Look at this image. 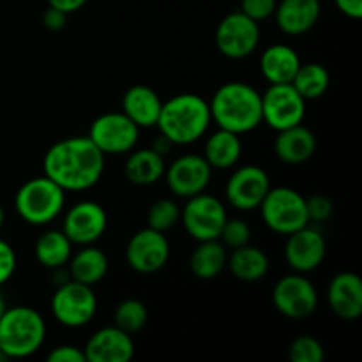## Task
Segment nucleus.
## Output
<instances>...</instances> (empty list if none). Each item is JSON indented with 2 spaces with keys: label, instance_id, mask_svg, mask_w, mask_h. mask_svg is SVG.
<instances>
[{
  "label": "nucleus",
  "instance_id": "obj_1",
  "mask_svg": "<svg viewBox=\"0 0 362 362\" xmlns=\"http://www.w3.org/2000/svg\"><path fill=\"white\" fill-rule=\"evenodd\" d=\"M105 158L88 136H71L46 151L42 172L64 191H87L101 180Z\"/></svg>",
  "mask_w": 362,
  "mask_h": 362
},
{
  "label": "nucleus",
  "instance_id": "obj_2",
  "mask_svg": "<svg viewBox=\"0 0 362 362\" xmlns=\"http://www.w3.org/2000/svg\"><path fill=\"white\" fill-rule=\"evenodd\" d=\"M212 122L219 129L246 134L262 124V94L244 81H228L209 101Z\"/></svg>",
  "mask_w": 362,
  "mask_h": 362
},
{
  "label": "nucleus",
  "instance_id": "obj_3",
  "mask_svg": "<svg viewBox=\"0 0 362 362\" xmlns=\"http://www.w3.org/2000/svg\"><path fill=\"white\" fill-rule=\"evenodd\" d=\"M211 122L209 103L202 95L184 92L163 103L156 127L173 145H191L207 133Z\"/></svg>",
  "mask_w": 362,
  "mask_h": 362
},
{
  "label": "nucleus",
  "instance_id": "obj_4",
  "mask_svg": "<svg viewBox=\"0 0 362 362\" xmlns=\"http://www.w3.org/2000/svg\"><path fill=\"white\" fill-rule=\"evenodd\" d=\"M46 338L42 315L30 306L6 308L0 317V350L7 359H25L37 352Z\"/></svg>",
  "mask_w": 362,
  "mask_h": 362
},
{
  "label": "nucleus",
  "instance_id": "obj_5",
  "mask_svg": "<svg viewBox=\"0 0 362 362\" xmlns=\"http://www.w3.org/2000/svg\"><path fill=\"white\" fill-rule=\"evenodd\" d=\"M66 205V191L46 175L27 180L14 197V209L25 223L45 226L55 221Z\"/></svg>",
  "mask_w": 362,
  "mask_h": 362
},
{
  "label": "nucleus",
  "instance_id": "obj_6",
  "mask_svg": "<svg viewBox=\"0 0 362 362\" xmlns=\"http://www.w3.org/2000/svg\"><path fill=\"white\" fill-rule=\"evenodd\" d=\"M258 209L269 230L279 235H290L310 225L306 198L292 187H271Z\"/></svg>",
  "mask_w": 362,
  "mask_h": 362
},
{
  "label": "nucleus",
  "instance_id": "obj_7",
  "mask_svg": "<svg viewBox=\"0 0 362 362\" xmlns=\"http://www.w3.org/2000/svg\"><path fill=\"white\" fill-rule=\"evenodd\" d=\"M52 313L64 327H83L90 324L98 313V297L92 286L67 279L53 293Z\"/></svg>",
  "mask_w": 362,
  "mask_h": 362
},
{
  "label": "nucleus",
  "instance_id": "obj_8",
  "mask_svg": "<svg viewBox=\"0 0 362 362\" xmlns=\"http://www.w3.org/2000/svg\"><path fill=\"white\" fill-rule=\"evenodd\" d=\"M226 219L228 214L223 202L205 191L187 198L186 205L180 209V223L187 235L197 243L219 239Z\"/></svg>",
  "mask_w": 362,
  "mask_h": 362
},
{
  "label": "nucleus",
  "instance_id": "obj_9",
  "mask_svg": "<svg viewBox=\"0 0 362 362\" xmlns=\"http://www.w3.org/2000/svg\"><path fill=\"white\" fill-rule=\"evenodd\" d=\"M87 136L105 156L129 154L138 144L140 127L122 112H110L90 124Z\"/></svg>",
  "mask_w": 362,
  "mask_h": 362
},
{
  "label": "nucleus",
  "instance_id": "obj_10",
  "mask_svg": "<svg viewBox=\"0 0 362 362\" xmlns=\"http://www.w3.org/2000/svg\"><path fill=\"white\" fill-rule=\"evenodd\" d=\"M306 117V101L292 83L269 85L262 94V122L271 129L283 131L303 124Z\"/></svg>",
  "mask_w": 362,
  "mask_h": 362
},
{
  "label": "nucleus",
  "instance_id": "obj_11",
  "mask_svg": "<svg viewBox=\"0 0 362 362\" xmlns=\"http://www.w3.org/2000/svg\"><path fill=\"white\" fill-rule=\"evenodd\" d=\"M216 48L223 57L243 60L250 57L260 42V27L240 11L230 13L219 21L214 34Z\"/></svg>",
  "mask_w": 362,
  "mask_h": 362
},
{
  "label": "nucleus",
  "instance_id": "obj_12",
  "mask_svg": "<svg viewBox=\"0 0 362 362\" xmlns=\"http://www.w3.org/2000/svg\"><path fill=\"white\" fill-rule=\"evenodd\" d=\"M272 304L283 317L292 318V320H303L317 311V288L300 272L286 274L272 288Z\"/></svg>",
  "mask_w": 362,
  "mask_h": 362
},
{
  "label": "nucleus",
  "instance_id": "obj_13",
  "mask_svg": "<svg viewBox=\"0 0 362 362\" xmlns=\"http://www.w3.org/2000/svg\"><path fill=\"white\" fill-rule=\"evenodd\" d=\"M108 228V214L98 202L83 200L67 209L64 216L62 232L78 246L94 244L105 235Z\"/></svg>",
  "mask_w": 362,
  "mask_h": 362
},
{
  "label": "nucleus",
  "instance_id": "obj_14",
  "mask_svg": "<svg viewBox=\"0 0 362 362\" xmlns=\"http://www.w3.org/2000/svg\"><path fill=\"white\" fill-rule=\"evenodd\" d=\"M271 189V179L267 172L257 165H246L237 168L226 182V200L237 211H255L260 207L265 194Z\"/></svg>",
  "mask_w": 362,
  "mask_h": 362
},
{
  "label": "nucleus",
  "instance_id": "obj_15",
  "mask_svg": "<svg viewBox=\"0 0 362 362\" xmlns=\"http://www.w3.org/2000/svg\"><path fill=\"white\" fill-rule=\"evenodd\" d=\"M170 258V243L165 233L144 228L134 233L126 246L127 265L140 274L161 271Z\"/></svg>",
  "mask_w": 362,
  "mask_h": 362
},
{
  "label": "nucleus",
  "instance_id": "obj_16",
  "mask_svg": "<svg viewBox=\"0 0 362 362\" xmlns=\"http://www.w3.org/2000/svg\"><path fill=\"white\" fill-rule=\"evenodd\" d=\"M163 177L175 197L187 200L207 189L212 179V168L204 156L184 154L166 166Z\"/></svg>",
  "mask_w": 362,
  "mask_h": 362
},
{
  "label": "nucleus",
  "instance_id": "obj_17",
  "mask_svg": "<svg viewBox=\"0 0 362 362\" xmlns=\"http://www.w3.org/2000/svg\"><path fill=\"white\" fill-rule=\"evenodd\" d=\"M327 253V243L320 230L306 225L290 233L285 244V260L296 272L308 274L320 267Z\"/></svg>",
  "mask_w": 362,
  "mask_h": 362
},
{
  "label": "nucleus",
  "instance_id": "obj_18",
  "mask_svg": "<svg viewBox=\"0 0 362 362\" xmlns=\"http://www.w3.org/2000/svg\"><path fill=\"white\" fill-rule=\"evenodd\" d=\"M83 354L87 362H129L134 356V341L126 331L110 325L88 338Z\"/></svg>",
  "mask_w": 362,
  "mask_h": 362
},
{
  "label": "nucleus",
  "instance_id": "obj_19",
  "mask_svg": "<svg viewBox=\"0 0 362 362\" xmlns=\"http://www.w3.org/2000/svg\"><path fill=\"white\" fill-rule=\"evenodd\" d=\"M327 304L341 320H357L362 315V279L349 271L336 274L329 283Z\"/></svg>",
  "mask_w": 362,
  "mask_h": 362
},
{
  "label": "nucleus",
  "instance_id": "obj_20",
  "mask_svg": "<svg viewBox=\"0 0 362 362\" xmlns=\"http://www.w3.org/2000/svg\"><path fill=\"white\" fill-rule=\"evenodd\" d=\"M320 0H281L276 6V23L286 35H303L320 18Z\"/></svg>",
  "mask_w": 362,
  "mask_h": 362
},
{
  "label": "nucleus",
  "instance_id": "obj_21",
  "mask_svg": "<svg viewBox=\"0 0 362 362\" xmlns=\"http://www.w3.org/2000/svg\"><path fill=\"white\" fill-rule=\"evenodd\" d=\"M163 101L154 88L147 85H133L122 95V113L138 127H156Z\"/></svg>",
  "mask_w": 362,
  "mask_h": 362
},
{
  "label": "nucleus",
  "instance_id": "obj_22",
  "mask_svg": "<svg viewBox=\"0 0 362 362\" xmlns=\"http://www.w3.org/2000/svg\"><path fill=\"white\" fill-rule=\"evenodd\" d=\"M317 151V136L303 124L278 131L274 140V154L285 165H303Z\"/></svg>",
  "mask_w": 362,
  "mask_h": 362
},
{
  "label": "nucleus",
  "instance_id": "obj_23",
  "mask_svg": "<svg viewBox=\"0 0 362 362\" xmlns=\"http://www.w3.org/2000/svg\"><path fill=\"white\" fill-rule=\"evenodd\" d=\"M300 64L296 49L283 42L265 48L260 57V71L271 85L292 83Z\"/></svg>",
  "mask_w": 362,
  "mask_h": 362
},
{
  "label": "nucleus",
  "instance_id": "obj_24",
  "mask_svg": "<svg viewBox=\"0 0 362 362\" xmlns=\"http://www.w3.org/2000/svg\"><path fill=\"white\" fill-rule=\"evenodd\" d=\"M69 279L83 285L94 286L105 279L108 274L110 262L103 250L95 247L94 244L81 246L76 255H71L69 258Z\"/></svg>",
  "mask_w": 362,
  "mask_h": 362
},
{
  "label": "nucleus",
  "instance_id": "obj_25",
  "mask_svg": "<svg viewBox=\"0 0 362 362\" xmlns=\"http://www.w3.org/2000/svg\"><path fill=\"white\" fill-rule=\"evenodd\" d=\"M166 163L165 156L156 152L154 148H140V151H131L127 158L124 173L127 180L136 186H152L159 182L165 175Z\"/></svg>",
  "mask_w": 362,
  "mask_h": 362
},
{
  "label": "nucleus",
  "instance_id": "obj_26",
  "mask_svg": "<svg viewBox=\"0 0 362 362\" xmlns=\"http://www.w3.org/2000/svg\"><path fill=\"white\" fill-rule=\"evenodd\" d=\"M226 267L232 272V276L239 281L244 283H257L267 276L269 267V257L257 246H240L228 255L226 260Z\"/></svg>",
  "mask_w": 362,
  "mask_h": 362
},
{
  "label": "nucleus",
  "instance_id": "obj_27",
  "mask_svg": "<svg viewBox=\"0 0 362 362\" xmlns=\"http://www.w3.org/2000/svg\"><path fill=\"white\" fill-rule=\"evenodd\" d=\"M243 156V141L239 134L219 129L207 138L204 147L205 161L212 170H230Z\"/></svg>",
  "mask_w": 362,
  "mask_h": 362
},
{
  "label": "nucleus",
  "instance_id": "obj_28",
  "mask_svg": "<svg viewBox=\"0 0 362 362\" xmlns=\"http://www.w3.org/2000/svg\"><path fill=\"white\" fill-rule=\"evenodd\" d=\"M226 260H228V253L221 240H204V243H198V246L191 253L189 269L198 279L211 281L225 271Z\"/></svg>",
  "mask_w": 362,
  "mask_h": 362
},
{
  "label": "nucleus",
  "instance_id": "obj_29",
  "mask_svg": "<svg viewBox=\"0 0 362 362\" xmlns=\"http://www.w3.org/2000/svg\"><path fill=\"white\" fill-rule=\"evenodd\" d=\"M73 246L69 237L62 230H48L35 240L34 253L39 264L46 269L64 267L73 255Z\"/></svg>",
  "mask_w": 362,
  "mask_h": 362
},
{
  "label": "nucleus",
  "instance_id": "obj_30",
  "mask_svg": "<svg viewBox=\"0 0 362 362\" xmlns=\"http://www.w3.org/2000/svg\"><path fill=\"white\" fill-rule=\"evenodd\" d=\"M292 85L303 95L304 101H315L327 92L329 85H331V74L318 62L300 64Z\"/></svg>",
  "mask_w": 362,
  "mask_h": 362
},
{
  "label": "nucleus",
  "instance_id": "obj_31",
  "mask_svg": "<svg viewBox=\"0 0 362 362\" xmlns=\"http://www.w3.org/2000/svg\"><path fill=\"white\" fill-rule=\"evenodd\" d=\"M148 320V310L141 300L126 299L117 304L113 313V325L126 331L127 334H136L145 327Z\"/></svg>",
  "mask_w": 362,
  "mask_h": 362
},
{
  "label": "nucleus",
  "instance_id": "obj_32",
  "mask_svg": "<svg viewBox=\"0 0 362 362\" xmlns=\"http://www.w3.org/2000/svg\"><path fill=\"white\" fill-rule=\"evenodd\" d=\"M180 221V207L170 198L152 202L147 212V226L156 232L166 233Z\"/></svg>",
  "mask_w": 362,
  "mask_h": 362
},
{
  "label": "nucleus",
  "instance_id": "obj_33",
  "mask_svg": "<svg viewBox=\"0 0 362 362\" xmlns=\"http://www.w3.org/2000/svg\"><path fill=\"white\" fill-rule=\"evenodd\" d=\"M288 359L292 362H324L325 349L313 336H299L290 343Z\"/></svg>",
  "mask_w": 362,
  "mask_h": 362
},
{
  "label": "nucleus",
  "instance_id": "obj_34",
  "mask_svg": "<svg viewBox=\"0 0 362 362\" xmlns=\"http://www.w3.org/2000/svg\"><path fill=\"white\" fill-rule=\"evenodd\" d=\"M219 240H221L223 246L230 247V250L246 246L251 240V226L244 219L228 218L223 225L221 233H219Z\"/></svg>",
  "mask_w": 362,
  "mask_h": 362
},
{
  "label": "nucleus",
  "instance_id": "obj_35",
  "mask_svg": "<svg viewBox=\"0 0 362 362\" xmlns=\"http://www.w3.org/2000/svg\"><path fill=\"white\" fill-rule=\"evenodd\" d=\"M306 211L310 223H322L331 219V216L334 214V204L331 198L324 194H315V197L306 198Z\"/></svg>",
  "mask_w": 362,
  "mask_h": 362
},
{
  "label": "nucleus",
  "instance_id": "obj_36",
  "mask_svg": "<svg viewBox=\"0 0 362 362\" xmlns=\"http://www.w3.org/2000/svg\"><path fill=\"white\" fill-rule=\"evenodd\" d=\"M276 6L278 0H240V13L260 23L274 14Z\"/></svg>",
  "mask_w": 362,
  "mask_h": 362
},
{
  "label": "nucleus",
  "instance_id": "obj_37",
  "mask_svg": "<svg viewBox=\"0 0 362 362\" xmlns=\"http://www.w3.org/2000/svg\"><path fill=\"white\" fill-rule=\"evenodd\" d=\"M16 271V253L13 246L0 239V286L6 285Z\"/></svg>",
  "mask_w": 362,
  "mask_h": 362
},
{
  "label": "nucleus",
  "instance_id": "obj_38",
  "mask_svg": "<svg viewBox=\"0 0 362 362\" xmlns=\"http://www.w3.org/2000/svg\"><path fill=\"white\" fill-rule=\"evenodd\" d=\"M49 362H87L85 361L83 349H78L74 345H60L55 346L46 357Z\"/></svg>",
  "mask_w": 362,
  "mask_h": 362
},
{
  "label": "nucleus",
  "instance_id": "obj_39",
  "mask_svg": "<svg viewBox=\"0 0 362 362\" xmlns=\"http://www.w3.org/2000/svg\"><path fill=\"white\" fill-rule=\"evenodd\" d=\"M67 16H69V14H66L64 11L48 6V9H46L45 14H42V25H45L46 30L59 32L62 30V28H66Z\"/></svg>",
  "mask_w": 362,
  "mask_h": 362
},
{
  "label": "nucleus",
  "instance_id": "obj_40",
  "mask_svg": "<svg viewBox=\"0 0 362 362\" xmlns=\"http://www.w3.org/2000/svg\"><path fill=\"white\" fill-rule=\"evenodd\" d=\"M336 6L345 16L352 18V20H361L362 0H336Z\"/></svg>",
  "mask_w": 362,
  "mask_h": 362
},
{
  "label": "nucleus",
  "instance_id": "obj_41",
  "mask_svg": "<svg viewBox=\"0 0 362 362\" xmlns=\"http://www.w3.org/2000/svg\"><path fill=\"white\" fill-rule=\"evenodd\" d=\"M87 4V0H48V6L64 11L66 14L76 13Z\"/></svg>",
  "mask_w": 362,
  "mask_h": 362
},
{
  "label": "nucleus",
  "instance_id": "obj_42",
  "mask_svg": "<svg viewBox=\"0 0 362 362\" xmlns=\"http://www.w3.org/2000/svg\"><path fill=\"white\" fill-rule=\"evenodd\" d=\"M172 147H173L172 141H170L168 138H166L165 134H161V133H159V136L156 138L154 144H152V148H154L156 152H159V154H161V156L168 154V152L172 151Z\"/></svg>",
  "mask_w": 362,
  "mask_h": 362
},
{
  "label": "nucleus",
  "instance_id": "obj_43",
  "mask_svg": "<svg viewBox=\"0 0 362 362\" xmlns=\"http://www.w3.org/2000/svg\"><path fill=\"white\" fill-rule=\"evenodd\" d=\"M4 310H6V303H4V297H2V293H0V317H2Z\"/></svg>",
  "mask_w": 362,
  "mask_h": 362
},
{
  "label": "nucleus",
  "instance_id": "obj_44",
  "mask_svg": "<svg viewBox=\"0 0 362 362\" xmlns=\"http://www.w3.org/2000/svg\"><path fill=\"white\" fill-rule=\"evenodd\" d=\"M2 225H4V209L2 205H0V228H2Z\"/></svg>",
  "mask_w": 362,
  "mask_h": 362
},
{
  "label": "nucleus",
  "instance_id": "obj_45",
  "mask_svg": "<svg viewBox=\"0 0 362 362\" xmlns=\"http://www.w3.org/2000/svg\"><path fill=\"white\" fill-rule=\"evenodd\" d=\"M0 359H7V357L2 354V350H0Z\"/></svg>",
  "mask_w": 362,
  "mask_h": 362
}]
</instances>
